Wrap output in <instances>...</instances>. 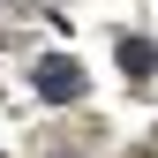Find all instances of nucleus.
Listing matches in <instances>:
<instances>
[{
  "mask_svg": "<svg viewBox=\"0 0 158 158\" xmlns=\"http://www.w3.org/2000/svg\"><path fill=\"white\" fill-rule=\"evenodd\" d=\"M38 98H53V106L83 98V68L75 60H38Z\"/></svg>",
  "mask_w": 158,
  "mask_h": 158,
  "instance_id": "1",
  "label": "nucleus"
},
{
  "mask_svg": "<svg viewBox=\"0 0 158 158\" xmlns=\"http://www.w3.org/2000/svg\"><path fill=\"white\" fill-rule=\"evenodd\" d=\"M151 68H158L151 38H121V75H128V83H151Z\"/></svg>",
  "mask_w": 158,
  "mask_h": 158,
  "instance_id": "2",
  "label": "nucleus"
}]
</instances>
